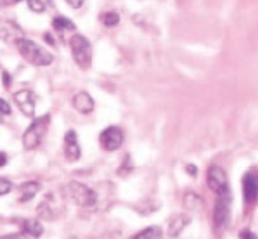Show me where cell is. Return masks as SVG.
<instances>
[{
	"mask_svg": "<svg viewBox=\"0 0 258 239\" xmlns=\"http://www.w3.org/2000/svg\"><path fill=\"white\" fill-rule=\"evenodd\" d=\"M4 122V116H2V114H0V123H2Z\"/></svg>",
	"mask_w": 258,
	"mask_h": 239,
	"instance_id": "32",
	"label": "cell"
},
{
	"mask_svg": "<svg viewBox=\"0 0 258 239\" xmlns=\"http://www.w3.org/2000/svg\"><path fill=\"white\" fill-rule=\"evenodd\" d=\"M62 153H64V158L68 159L70 163L78 161L82 156V149L80 144H78V135L75 130H68L64 135V147H62Z\"/></svg>",
	"mask_w": 258,
	"mask_h": 239,
	"instance_id": "11",
	"label": "cell"
},
{
	"mask_svg": "<svg viewBox=\"0 0 258 239\" xmlns=\"http://www.w3.org/2000/svg\"><path fill=\"white\" fill-rule=\"evenodd\" d=\"M190 224V217L185 213H177L168 220V236L177 237Z\"/></svg>",
	"mask_w": 258,
	"mask_h": 239,
	"instance_id": "13",
	"label": "cell"
},
{
	"mask_svg": "<svg viewBox=\"0 0 258 239\" xmlns=\"http://www.w3.org/2000/svg\"><path fill=\"white\" fill-rule=\"evenodd\" d=\"M134 170V165H132V159H130V156H125V159H123L121 166L118 168V175H121V177H125V175H128L130 172Z\"/></svg>",
	"mask_w": 258,
	"mask_h": 239,
	"instance_id": "21",
	"label": "cell"
},
{
	"mask_svg": "<svg viewBox=\"0 0 258 239\" xmlns=\"http://www.w3.org/2000/svg\"><path fill=\"white\" fill-rule=\"evenodd\" d=\"M243 198L246 205H253L258 199V173L255 170L243 175Z\"/></svg>",
	"mask_w": 258,
	"mask_h": 239,
	"instance_id": "9",
	"label": "cell"
},
{
	"mask_svg": "<svg viewBox=\"0 0 258 239\" xmlns=\"http://www.w3.org/2000/svg\"><path fill=\"white\" fill-rule=\"evenodd\" d=\"M14 0H0V7H7V6H13Z\"/></svg>",
	"mask_w": 258,
	"mask_h": 239,
	"instance_id": "31",
	"label": "cell"
},
{
	"mask_svg": "<svg viewBox=\"0 0 258 239\" xmlns=\"http://www.w3.org/2000/svg\"><path fill=\"white\" fill-rule=\"evenodd\" d=\"M185 170H187V173H190L192 177L198 173V170H196V166H194V165H187V166H185Z\"/></svg>",
	"mask_w": 258,
	"mask_h": 239,
	"instance_id": "29",
	"label": "cell"
},
{
	"mask_svg": "<svg viewBox=\"0 0 258 239\" xmlns=\"http://www.w3.org/2000/svg\"><path fill=\"white\" fill-rule=\"evenodd\" d=\"M52 28L59 33V37H62L64 31H75V23L71 19L64 18V16H57V18L52 19Z\"/></svg>",
	"mask_w": 258,
	"mask_h": 239,
	"instance_id": "17",
	"label": "cell"
},
{
	"mask_svg": "<svg viewBox=\"0 0 258 239\" xmlns=\"http://www.w3.org/2000/svg\"><path fill=\"white\" fill-rule=\"evenodd\" d=\"M161 236H163V232H161V227L151 225V227H148V229L137 232L136 236H132L130 239H161Z\"/></svg>",
	"mask_w": 258,
	"mask_h": 239,
	"instance_id": "19",
	"label": "cell"
},
{
	"mask_svg": "<svg viewBox=\"0 0 258 239\" xmlns=\"http://www.w3.org/2000/svg\"><path fill=\"white\" fill-rule=\"evenodd\" d=\"M101 23L104 25L106 28H113L116 26L118 23H120V14L116 13V11H108V13L101 14Z\"/></svg>",
	"mask_w": 258,
	"mask_h": 239,
	"instance_id": "20",
	"label": "cell"
},
{
	"mask_svg": "<svg viewBox=\"0 0 258 239\" xmlns=\"http://www.w3.org/2000/svg\"><path fill=\"white\" fill-rule=\"evenodd\" d=\"M14 102L18 104L19 111L25 116L33 118L35 116V94L28 89H23L14 94Z\"/></svg>",
	"mask_w": 258,
	"mask_h": 239,
	"instance_id": "10",
	"label": "cell"
},
{
	"mask_svg": "<svg viewBox=\"0 0 258 239\" xmlns=\"http://www.w3.org/2000/svg\"><path fill=\"white\" fill-rule=\"evenodd\" d=\"M206 184L215 194H220L229 189L227 175H225L224 168L218 165H210L208 172H206Z\"/></svg>",
	"mask_w": 258,
	"mask_h": 239,
	"instance_id": "7",
	"label": "cell"
},
{
	"mask_svg": "<svg viewBox=\"0 0 258 239\" xmlns=\"http://www.w3.org/2000/svg\"><path fill=\"white\" fill-rule=\"evenodd\" d=\"M19 37H23V31L19 30V26L14 25V23L7 21L0 26V38L2 40H13L14 42V40L19 38Z\"/></svg>",
	"mask_w": 258,
	"mask_h": 239,
	"instance_id": "15",
	"label": "cell"
},
{
	"mask_svg": "<svg viewBox=\"0 0 258 239\" xmlns=\"http://www.w3.org/2000/svg\"><path fill=\"white\" fill-rule=\"evenodd\" d=\"M11 189H13V184H11V181L0 177V196H6V194H9Z\"/></svg>",
	"mask_w": 258,
	"mask_h": 239,
	"instance_id": "23",
	"label": "cell"
},
{
	"mask_svg": "<svg viewBox=\"0 0 258 239\" xmlns=\"http://www.w3.org/2000/svg\"><path fill=\"white\" fill-rule=\"evenodd\" d=\"M26 2H28V7H30L33 13L42 14L43 11H45V4H43L42 0H26Z\"/></svg>",
	"mask_w": 258,
	"mask_h": 239,
	"instance_id": "22",
	"label": "cell"
},
{
	"mask_svg": "<svg viewBox=\"0 0 258 239\" xmlns=\"http://www.w3.org/2000/svg\"><path fill=\"white\" fill-rule=\"evenodd\" d=\"M16 47H18L19 54L23 55V59L28 61L33 66H50L54 63V55L45 50L43 47L38 45L33 40H28L25 37H19L14 40Z\"/></svg>",
	"mask_w": 258,
	"mask_h": 239,
	"instance_id": "1",
	"label": "cell"
},
{
	"mask_svg": "<svg viewBox=\"0 0 258 239\" xmlns=\"http://www.w3.org/2000/svg\"><path fill=\"white\" fill-rule=\"evenodd\" d=\"M2 85L6 87V89H9L11 87V75L7 73V71H4L2 73Z\"/></svg>",
	"mask_w": 258,
	"mask_h": 239,
	"instance_id": "27",
	"label": "cell"
},
{
	"mask_svg": "<svg viewBox=\"0 0 258 239\" xmlns=\"http://www.w3.org/2000/svg\"><path fill=\"white\" fill-rule=\"evenodd\" d=\"M182 203H184V208L190 210V212L203 208V198H201L200 194H196V193H185L184 201H182Z\"/></svg>",
	"mask_w": 258,
	"mask_h": 239,
	"instance_id": "18",
	"label": "cell"
},
{
	"mask_svg": "<svg viewBox=\"0 0 258 239\" xmlns=\"http://www.w3.org/2000/svg\"><path fill=\"white\" fill-rule=\"evenodd\" d=\"M64 191L78 206H82V208H94V206L97 205V194H95V191L90 189L89 186L82 184V182L71 181L66 184Z\"/></svg>",
	"mask_w": 258,
	"mask_h": 239,
	"instance_id": "4",
	"label": "cell"
},
{
	"mask_svg": "<svg viewBox=\"0 0 258 239\" xmlns=\"http://www.w3.org/2000/svg\"><path fill=\"white\" fill-rule=\"evenodd\" d=\"M94 106H95V102H94L92 95H90L89 92H78L73 97V107L78 111V113H82V114L92 113Z\"/></svg>",
	"mask_w": 258,
	"mask_h": 239,
	"instance_id": "12",
	"label": "cell"
},
{
	"mask_svg": "<svg viewBox=\"0 0 258 239\" xmlns=\"http://www.w3.org/2000/svg\"><path fill=\"white\" fill-rule=\"evenodd\" d=\"M40 191V184L38 182H23L21 186H19V193H21V198H19V201H30V199L35 198V194Z\"/></svg>",
	"mask_w": 258,
	"mask_h": 239,
	"instance_id": "14",
	"label": "cell"
},
{
	"mask_svg": "<svg viewBox=\"0 0 258 239\" xmlns=\"http://www.w3.org/2000/svg\"><path fill=\"white\" fill-rule=\"evenodd\" d=\"M37 213L42 220H55L59 217V213H61V201L54 193H47L45 198L42 199V203L37 206Z\"/></svg>",
	"mask_w": 258,
	"mask_h": 239,
	"instance_id": "6",
	"label": "cell"
},
{
	"mask_svg": "<svg viewBox=\"0 0 258 239\" xmlns=\"http://www.w3.org/2000/svg\"><path fill=\"white\" fill-rule=\"evenodd\" d=\"M49 123H50L49 114H43V116H38L31 122V125L23 134V146H25V149L33 151L42 144L43 137H45L47 130H49Z\"/></svg>",
	"mask_w": 258,
	"mask_h": 239,
	"instance_id": "3",
	"label": "cell"
},
{
	"mask_svg": "<svg viewBox=\"0 0 258 239\" xmlns=\"http://www.w3.org/2000/svg\"><path fill=\"white\" fill-rule=\"evenodd\" d=\"M231 189L217 194L215 210H213V222H215V227L218 230L225 229L229 225V220H231Z\"/></svg>",
	"mask_w": 258,
	"mask_h": 239,
	"instance_id": "5",
	"label": "cell"
},
{
	"mask_svg": "<svg viewBox=\"0 0 258 239\" xmlns=\"http://www.w3.org/2000/svg\"><path fill=\"white\" fill-rule=\"evenodd\" d=\"M0 239H35L28 236L26 232H18V234H6V236H0Z\"/></svg>",
	"mask_w": 258,
	"mask_h": 239,
	"instance_id": "25",
	"label": "cell"
},
{
	"mask_svg": "<svg viewBox=\"0 0 258 239\" xmlns=\"http://www.w3.org/2000/svg\"><path fill=\"white\" fill-rule=\"evenodd\" d=\"M11 113H13V109H11L9 102L0 99V114H2V116H9Z\"/></svg>",
	"mask_w": 258,
	"mask_h": 239,
	"instance_id": "24",
	"label": "cell"
},
{
	"mask_svg": "<svg viewBox=\"0 0 258 239\" xmlns=\"http://www.w3.org/2000/svg\"><path fill=\"white\" fill-rule=\"evenodd\" d=\"M6 163H7V154L0 151V166H4Z\"/></svg>",
	"mask_w": 258,
	"mask_h": 239,
	"instance_id": "30",
	"label": "cell"
},
{
	"mask_svg": "<svg viewBox=\"0 0 258 239\" xmlns=\"http://www.w3.org/2000/svg\"><path fill=\"white\" fill-rule=\"evenodd\" d=\"M23 232H26L28 236L37 239L43 234V225L37 218H26V220H23Z\"/></svg>",
	"mask_w": 258,
	"mask_h": 239,
	"instance_id": "16",
	"label": "cell"
},
{
	"mask_svg": "<svg viewBox=\"0 0 258 239\" xmlns=\"http://www.w3.org/2000/svg\"><path fill=\"white\" fill-rule=\"evenodd\" d=\"M123 139H125V135H123V130L120 127H108L99 135V142H101L102 149L109 151V153L120 149L123 144Z\"/></svg>",
	"mask_w": 258,
	"mask_h": 239,
	"instance_id": "8",
	"label": "cell"
},
{
	"mask_svg": "<svg viewBox=\"0 0 258 239\" xmlns=\"http://www.w3.org/2000/svg\"><path fill=\"white\" fill-rule=\"evenodd\" d=\"M70 49L77 66L83 71L90 70V66H92V45H90L87 37H83L80 33H75L70 38Z\"/></svg>",
	"mask_w": 258,
	"mask_h": 239,
	"instance_id": "2",
	"label": "cell"
},
{
	"mask_svg": "<svg viewBox=\"0 0 258 239\" xmlns=\"http://www.w3.org/2000/svg\"><path fill=\"white\" fill-rule=\"evenodd\" d=\"M43 40H47V43H49L50 47H54L55 45V40H54V37L50 33H45L43 35Z\"/></svg>",
	"mask_w": 258,
	"mask_h": 239,
	"instance_id": "28",
	"label": "cell"
},
{
	"mask_svg": "<svg viewBox=\"0 0 258 239\" xmlns=\"http://www.w3.org/2000/svg\"><path fill=\"white\" fill-rule=\"evenodd\" d=\"M19 2H21V0H14V4H19Z\"/></svg>",
	"mask_w": 258,
	"mask_h": 239,
	"instance_id": "33",
	"label": "cell"
},
{
	"mask_svg": "<svg viewBox=\"0 0 258 239\" xmlns=\"http://www.w3.org/2000/svg\"><path fill=\"white\" fill-rule=\"evenodd\" d=\"M64 2L68 4L70 7H73V9H80L85 0H64Z\"/></svg>",
	"mask_w": 258,
	"mask_h": 239,
	"instance_id": "26",
	"label": "cell"
}]
</instances>
